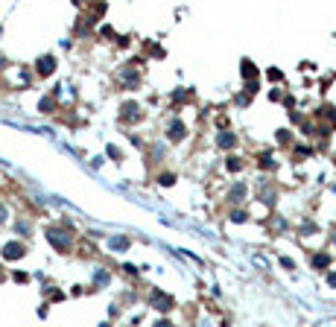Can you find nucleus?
I'll list each match as a JSON object with an SVG mask.
<instances>
[{"label": "nucleus", "mask_w": 336, "mask_h": 327, "mask_svg": "<svg viewBox=\"0 0 336 327\" xmlns=\"http://www.w3.org/2000/svg\"><path fill=\"white\" fill-rule=\"evenodd\" d=\"M3 257H6V260L24 257V245H18V242H9V245H3Z\"/></svg>", "instance_id": "f257e3e1"}, {"label": "nucleus", "mask_w": 336, "mask_h": 327, "mask_svg": "<svg viewBox=\"0 0 336 327\" xmlns=\"http://www.w3.org/2000/svg\"><path fill=\"white\" fill-rule=\"evenodd\" d=\"M38 73H41V76H50L53 73V59L50 56H44V59L38 62Z\"/></svg>", "instance_id": "f03ea898"}, {"label": "nucleus", "mask_w": 336, "mask_h": 327, "mask_svg": "<svg viewBox=\"0 0 336 327\" xmlns=\"http://www.w3.org/2000/svg\"><path fill=\"white\" fill-rule=\"evenodd\" d=\"M182 135H185V126H182V123H173V129H170V140H182Z\"/></svg>", "instance_id": "7ed1b4c3"}, {"label": "nucleus", "mask_w": 336, "mask_h": 327, "mask_svg": "<svg viewBox=\"0 0 336 327\" xmlns=\"http://www.w3.org/2000/svg\"><path fill=\"white\" fill-rule=\"evenodd\" d=\"M243 76H257V70H254V65H249V62H243Z\"/></svg>", "instance_id": "20e7f679"}, {"label": "nucleus", "mask_w": 336, "mask_h": 327, "mask_svg": "<svg viewBox=\"0 0 336 327\" xmlns=\"http://www.w3.org/2000/svg\"><path fill=\"white\" fill-rule=\"evenodd\" d=\"M219 143H222V146H234V138H231V135H222Z\"/></svg>", "instance_id": "39448f33"}, {"label": "nucleus", "mask_w": 336, "mask_h": 327, "mask_svg": "<svg viewBox=\"0 0 336 327\" xmlns=\"http://www.w3.org/2000/svg\"><path fill=\"white\" fill-rule=\"evenodd\" d=\"M0 219H3V210H0Z\"/></svg>", "instance_id": "423d86ee"}]
</instances>
